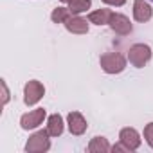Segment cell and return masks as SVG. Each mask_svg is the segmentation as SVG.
<instances>
[{
	"label": "cell",
	"instance_id": "obj_19",
	"mask_svg": "<svg viewBox=\"0 0 153 153\" xmlns=\"http://www.w3.org/2000/svg\"><path fill=\"white\" fill-rule=\"evenodd\" d=\"M59 2H61V4H68V2H70V0H59Z\"/></svg>",
	"mask_w": 153,
	"mask_h": 153
},
{
	"label": "cell",
	"instance_id": "obj_2",
	"mask_svg": "<svg viewBox=\"0 0 153 153\" xmlns=\"http://www.w3.org/2000/svg\"><path fill=\"white\" fill-rule=\"evenodd\" d=\"M153 51L148 43H135L128 49V61L135 67V68H142L144 65H148V61L151 59Z\"/></svg>",
	"mask_w": 153,
	"mask_h": 153
},
{
	"label": "cell",
	"instance_id": "obj_4",
	"mask_svg": "<svg viewBox=\"0 0 153 153\" xmlns=\"http://www.w3.org/2000/svg\"><path fill=\"white\" fill-rule=\"evenodd\" d=\"M45 96V87L42 81L38 79H31L25 83L24 87V103L27 106H34L36 103L42 101V97Z\"/></svg>",
	"mask_w": 153,
	"mask_h": 153
},
{
	"label": "cell",
	"instance_id": "obj_7",
	"mask_svg": "<svg viewBox=\"0 0 153 153\" xmlns=\"http://www.w3.org/2000/svg\"><path fill=\"white\" fill-rule=\"evenodd\" d=\"M65 29L72 34H87L88 29H90V22L88 18H83L81 15H70L67 20H65Z\"/></svg>",
	"mask_w": 153,
	"mask_h": 153
},
{
	"label": "cell",
	"instance_id": "obj_16",
	"mask_svg": "<svg viewBox=\"0 0 153 153\" xmlns=\"http://www.w3.org/2000/svg\"><path fill=\"white\" fill-rule=\"evenodd\" d=\"M144 140L148 142L149 148H153V123H148L144 126Z\"/></svg>",
	"mask_w": 153,
	"mask_h": 153
},
{
	"label": "cell",
	"instance_id": "obj_8",
	"mask_svg": "<svg viewBox=\"0 0 153 153\" xmlns=\"http://www.w3.org/2000/svg\"><path fill=\"white\" fill-rule=\"evenodd\" d=\"M67 126H68V131L72 135H83L88 128V123L81 112L74 110V112H68V115H67Z\"/></svg>",
	"mask_w": 153,
	"mask_h": 153
},
{
	"label": "cell",
	"instance_id": "obj_5",
	"mask_svg": "<svg viewBox=\"0 0 153 153\" xmlns=\"http://www.w3.org/2000/svg\"><path fill=\"white\" fill-rule=\"evenodd\" d=\"M47 117V112L45 108H34L27 114H24L20 117V128L29 131V130H36L40 124H43V119Z\"/></svg>",
	"mask_w": 153,
	"mask_h": 153
},
{
	"label": "cell",
	"instance_id": "obj_10",
	"mask_svg": "<svg viewBox=\"0 0 153 153\" xmlns=\"http://www.w3.org/2000/svg\"><path fill=\"white\" fill-rule=\"evenodd\" d=\"M153 16V7L149 6L148 0H133V18L135 22L146 24Z\"/></svg>",
	"mask_w": 153,
	"mask_h": 153
},
{
	"label": "cell",
	"instance_id": "obj_6",
	"mask_svg": "<svg viewBox=\"0 0 153 153\" xmlns=\"http://www.w3.org/2000/svg\"><path fill=\"white\" fill-rule=\"evenodd\" d=\"M108 25H110V29H112L115 34H119V36H128V34L133 31V25H131L130 18H128L126 15H123V13H114Z\"/></svg>",
	"mask_w": 153,
	"mask_h": 153
},
{
	"label": "cell",
	"instance_id": "obj_3",
	"mask_svg": "<svg viewBox=\"0 0 153 153\" xmlns=\"http://www.w3.org/2000/svg\"><path fill=\"white\" fill-rule=\"evenodd\" d=\"M49 149H51V133L47 131V128L34 131L25 142L27 153H45Z\"/></svg>",
	"mask_w": 153,
	"mask_h": 153
},
{
	"label": "cell",
	"instance_id": "obj_12",
	"mask_svg": "<svg viewBox=\"0 0 153 153\" xmlns=\"http://www.w3.org/2000/svg\"><path fill=\"white\" fill-rule=\"evenodd\" d=\"M112 15H114L112 9H106V7H103V9H96V11L88 13V22L94 24V25H108Z\"/></svg>",
	"mask_w": 153,
	"mask_h": 153
},
{
	"label": "cell",
	"instance_id": "obj_17",
	"mask_svg": "<svg viewBox=\"0 0 153 153\" xmlns=\"http://www.w3.org/2000/svg\"><path fill=\"white\" fill-rule=\"evenodd\" d=\"M0 87H2V106H6L11 99V94H9V88H7V83L6 79H0Z\"/></svg>",
	"mask_w": 153,
	"mask_h": 153
},
{
	"label": "cell",
	"instance_id": "obj_14",
	"mask_svg": "<svg viewBox=\"0 0 153 153\" xmlns=\"http://www.w3.org/2000/svg\"><path fill=\"white\" fill-rule=\"evenodd\" d=\"M92 6V0H70L68 2V9L72 15H81L87 13Z\"/></svg>",
	"mask_w": 153,
	"mask_h": 153
},
{
	"label": "cell",
	"instance_id": "obj_9",
	"mask_svg": "<svg viewBox=\"0 0 153 153\" xmlns=\"http://www.w3.org/2000/svg\"><path fill=\"white\" fill-rule=\"evenodd\" d=\"M119 140L130 149V151H137L139 148H140V144H142V139H140V135H139V131L135 130V128H123L121 131H119Z\"/></svg>",
	"mask_w": 153,
	"mask_h": 153
},
{
	"label": "cell",
	"instance_id": "obj_11",
	"mask_svg": "<svg viewBox=\"0 0 153 153\" xmlns=\"http://www.w3.org/2000/svg\"><path fill=\"white\" fill-rule=\"evenodd\" d=\"M65 130V121L59 114H52L47 117V131L51 133V137H59Z\"/></svg>",
	"mask_w": 153,
	"mask_h": 153
},
{
	"label": "cell",
	"instance_id": "obj_1",
	"mask_svg": "<svg viewBox=\"0 0 153 153\" xmlns=\"http://www.w3.org/2000/svg\"><path fill=\"white\" fill-rule=\"evenodd\" d=\"M128 58H124L121 52H105L99 58V65L106 74H121L126 68Z\"/></svg>",
	"mask_w": 153,
	"mask_h": 153
},
{
	"label": "cell",
	"instance_id": "obj_15",
	"mask_svg": "<svg viewBox=\"0 0 153 153\" xmlns=\"http://www.w3.org/2000/svg\"><path fill=\"white\" fill-rule=\"evenodd\" d=\"M70 15H72V13H70V9H68V7L59 6V7H56V9L51 13V20H52L54 24H65V20H67Z\"/></svg>",
	"mask_w": 153,
	"mask_h": 153
},
{
	"label": "cell",
	"instance_id": "obj_13",
	"mask_svg": "<svg viewBox=\"0 0 153 153\" xmlns=\"http://www.w3.org/2000/svg\"><path fill=\"white\" fill-rule=\"evenodd\" d=\"M88 151L90 153H106V151H112V146L108 142L106 137H94L90 142H88Z\"/></svg>",
	"mask_w": 153,
	"mask_h": 153
},
{
	"label": "cell",
	"instance_id": "obj_18",
	"mask_svg": "<svg viewBox=\"0 0 153 153\" xmlns=\"http://www.w3.org/2000/svg\"><path fill=\"white\" fill-rule=\"evenodd\" d=\"M103 2L106 6H112V7H121V6L126 4V0H103Z\"/></svg>",
	"mask_w": 153,
	"mask_h": 153
}]
</instances>
